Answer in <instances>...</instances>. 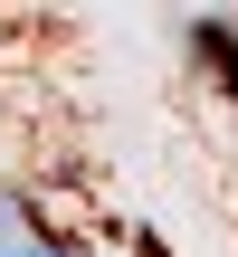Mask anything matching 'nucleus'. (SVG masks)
Returning a JSON list of instances; mask_svg holds the SVG:
<instances>
[{
  "instance_id": "1",
  "label": "nucleus",
  "mask_w": 238,
  "mask_h": 257,
  "mask_svg": "<svg viewBox=\"0 0 238 257\" xmlns=\"http://www.w3.org/2000/svg\"><path fill=\"white\" fill-rule=\"evenodd\" d=\"M191 57L219 76V95H238V29L229 19H191Z\"/></svg>"
}]
</instances>
